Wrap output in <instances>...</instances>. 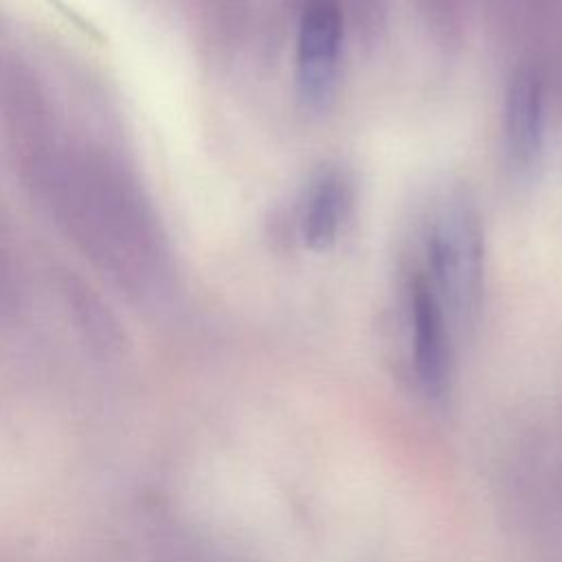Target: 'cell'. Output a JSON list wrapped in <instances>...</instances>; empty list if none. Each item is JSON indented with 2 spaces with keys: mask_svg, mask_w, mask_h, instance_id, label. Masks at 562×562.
Instances as JSON below:
<instances>
[{
  "mask_svg": "<svg viewBox=\"0 0 562 562\" xmlns=\"http://www.w3.org/2000/svg\"><path fill=\"white\" fill-rule=\"evenodd\" d=\"M452 323L424 277H415L408 292L411 367L417 386L428 397H441L452 373Z\"/></svg>",
  "mask_w": 562,
  "mask_h": 562,
  "instance_id": "cell-3",
  "label": "cell"
},
{
  "mask_svg": "<svg viewBox=\"0 0 562 562\" xmlns=\"http://www.w3.org/2000/svg\"><path fill=\"white\" fill-rule=\"evenodd\" d=\"M503 132L507 154L518 169H533L544 145V90L536 72L518 70L505 94Z\"/></svg>",
  "mask_w": 562,
  "mask_h": 562,
  "instance_id": "cell-4",
  "label": "cell"
},
{
  "mask_svg": "<svg viewBox=\"0 0 562 562\" xmlns=\"http://www.w3.org/2000/svg\"><path fill=\"white\" fill-rule=\"evenodd\" d=\"M342 15L331 0H314L305 7L294 55L299 97L310 108H323L336 92L342 55Z\"/></svg>",
  "mask_w": 562,
  "mask_h": 562,
  "instance_id": "cell-2",
  "label": "cell"
},
{
  "mask_svg": "<svg viewBox=\"0 0 562 562\" xmlns=\"http://www.w3.org/2000/svg\"><path fill=\"white\" fill-rule=\"evenodd\" d=\"M353 206V187L345 171L323 169L314 176L307 187L299 233L305 248L314 252L329 250L351 213Z\"/></svg>",
  "mask_w": 562,
  "mask_h": 562,
  "instance_id": "cell-5",
  "label": "cell"
},
{
  "mask_svg": "<svg viewBox=\"0 0 562 562\" xmlns=\"http://www.w3.org/2000/svg\"><path fill=\"white\" fill-rule=\"evenodd\" d=\"M428 283L452 327L468 325L483 296L485 235L476 206L463 193H448L432 209L426 231Z\"/></svg>",
  "mask_w": 562,
  "mask_h": 562,
  "instance_id": "cell-1",
  "label": "cell"
}]
</instances>
